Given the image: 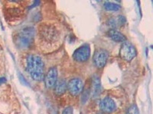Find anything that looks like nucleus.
<instances>
[{"label":"nucleus","mask_w":153,"mask_h":114,"mask_svg":"<svg viewBox=\"0 0 153 114\" xmlns=\"http://www.w3.org/2000/svg\"><path fill=\"white\" fill-rule=\"evenodd\" d=\"M26 70L35 81H40L45 78L44 62L38 56L29 55L27 57Z\"/></svg>","instance_id":"nucleus-1"},{"label":"nucleus","mask_w":153,"mask_h":114,"mask_svg":"<svg viewBox=\"0 0 153 114\" xmlns=\"http://www.w3.org/2000/svg\"><path fill=\"white\" fill-rule=\"evenodd\" d=\"M35 31L33 28H26L22 30L16 36V43L21 48H28L31 46L35 37Z\"/></svg>","instance_id":"nucleus-2"},{"label":"nucleus","mask_w":153,"mask_h":114,"mask_svg":"<svg viewBox=\"0 0 153 114\" xmlns=\"http://www.w3.org/2000/svg\"><path fill=\"white\" fill-rule=\"evenodd\" d=\"M126 22V19L125 16L118 15L109 19L107 21V24L109 26L112 27V28H118V27L123 26Z\"/></svg>","instance_id":"nucleus-10"},{"label":"nucleus","mask_w":153,"mask_h":114,"mask_svg":"<svg viewBox=\"0 0 153 114\" xmlns=\"http://www.w3.org/2000/svg\"><path fill=\"white\" fill-rule=\"evenodd\" d=\"M120 56L126 61H131L136 57V50L135 47L128 42H124L120 51Z\"/></svg>","instance_id":"nucleus-3"},{"label":"nucleus","mask_w":153,"mask_h":114,"mask_svg":"<svg viewBox=\"0 0 153 114\" xmlns=\"http://www.w3.org/2000/svg\"><path fill=\"white\" fill-rule=\"evenodd\" d=\"M68 89L71 94L77 96L84 90V83L80 78H73L68 82Z\"/></svg>","instance_id":"nucleus-5"},{"label":"nucleus","mask_w":153,"mask_h":114,"mask_svg":"<svg viewBox=\"0 0 153 114\" xmlns=\"http://www.w3.org/2000/svg\"><path fill=\"white\" fill-rule=\"evenodd\" d=\"M62 114H74L72 107H67V108H65V110L63 111Z\"/></svg>","instance_id":"nucleus-16"},{"label":"nucleus","mask_w":153,"mask_h":114,"mask_svg":"<svg viewBox=\"0 0 153 114\" xmlns=\"http://www.w3.org/2000/svg\"><path fill=\"white\" fill-rule=\"evenodd\" d=\"M5 82H6V78H4V77L0 78V84H4Z\"/></svg>","instance_id":"nucleus-17"},{"label":"nucleus","mask_w":153,"mask_h":114,"mask_svg":"<svg viewBox=\"0 0 153 114\" xmlns=\"http://www.w3.org/2000/svg\"><path fill=\"white\" fill-rule=\"evenodd\" d=\"M42 40L44 39L45 41L54 42L57 41L59 39V34L57 33V30L51 27H46L42 29Z\"/></svg>","instance_id":"nucleus-6"},{"label":"nucleus","mask_w":153,"mask_h":114,"mask_svg":"<svg viewBox=\"0 0 153 114\" xmlns=\"http://www.w3.org/2000/svg\"><path fill=\"white\" fill-rule=\"evenodd\" d=\"M91 56V48L88 44H84L76 49L73 54V58L76 62H85Z\"/></svg>","instance_id":"nucleus-4"},{"label":"nucleus","mask_w":153,"mask_h":114,"mask_svg":"<svg viewBox=\"0 0 153 114\" xmlns=\"http://www.w3.org/2000/svg\"><path fill=\"white\" fill-rule=\"evenodd\" d=\"M108 37L116 42H126V37L121 32L117 31L116 29H110L107 32Z\"/></svg>","instance_id":"nucleus-11"},{"label":"nucleus","mask_w":153,"mask_h":114,"mask_svg":"<svg viewBox=\"0 0 153 114\" xmlns=\"http://www.w3.org/2000/svg\"><path fill=\"white\" fill-rule=\"evenodd\" d=\"M108 59V52L105 50H98L94 56V62L97 68H103Z\"/></svg>","instance_id":"nucleus-7"},{"label":"nucleus","mask_w":153,"mask_h":114,"mask_svg":"<svg viewBox=\"0 0 153 114\" xmlns=\"http://www.w3.org/2000/svg\"><path fill=\"white\" fill-rule=\"evenodd\" d=\"M100 107L101 111L103 113L110 114L113 113L116 110V104H115L114 100L110 97H105L100 101Z\"/></svg>","instance_id":"nucleus-8"},{"label":"nucleus","mask_w":153,"mask_h":114,"mask_svg":"<svg viewBox=\"0 0 153 114\" xmlns=\"http://www.w3.org/2000/svg\"><path fill=\"white\" fill-rule=\"evenodd\" d=\"M57 79V71L56 68H51L45 77V83L47 88H51L55 85Z\"/></svg>","instance_id":"nucleus-9"},{"label":"nucleus","mask_w":153,"mask_h":114,"mask_svg":"<svg viewBox=\"0 0 153 114\" xmlns=\"http://www.w3.org/2000/svg\"><path fill=\"white\" fill-rule=\"evenodd\" d=\"M139 111L138 107H136V105L133 104V105L131 106L128 109V111H127V114H139Z\"/></svg>","instance_id":"nucleus-15"},{"label":"nucleus","mask_w":153,"mask_h":114,"mask_svg":"<svg viewBox=\"0 0 153 114\" xmlns=\"http://www.w3.org/2000/svg\"><path fill=\"white\" fill-rule=\"evenodd\" d=\"M103 6H104V9L108 12H117L121 9V6L119 4L110 2H106Z\"/></svg>","instance_id":"nucleus-14"},{"label":"nucleus","mask_w":153,"mask_h":114,"mask_svg":"<svg viewBox=\"0 0 153 114\" xmlns=\"http://www.w3.org/2000/svg\"><path fill=\"white\" fill-rule=\"evenodd\" d=\"M92 83V94L94 98H96L99 97L101 93L100 80L97 75H94Z\"/></svg>","instance_id":"nucleus-12"},{"label":"nucleus","mask_w":153,"mask_h":114,"mask_svg":"<svg viewBox=\"0 0 153 114\" xmlns=\"http://www.w3.org/2000/svg\"><path fill=\"white\" fill-rule=\"evenodd\" d=\"M54 87H55L54 88V91H55L56 94L62 95L66 92L67 89H68V84H67L65 80H58L56 82Z\"/></svg>","instance_id":"nucleus-13"},{"label":"nucleus","mask_w":153,"mask_h":114,"mask_svg":"<svg viewBox=\"0 0 153 114\" xmlns=\"http://www.w3.org/2000/svg\"><path fill=\"white\" fill-rule=\"evenodd\" d=\"M38 3H40V2H39V1H35V3L33 4V5H31V7H30V8L35 7V6H36V5H36V4H38Z\"/></svg>","instance_id":"nucleus-18"}]
</instances>
